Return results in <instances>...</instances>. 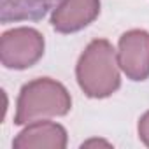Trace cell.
I'll list each match as a JSON object with an SVG mask.
<instances>
[{
  "label": "cell",
  "mask_w": 149,
  "mask_h": 149,
  "mask_svg": "<svg viewBox=\"0 0 149 149\" xmlns=\"http://www.w3.org/2000/svg\"><path fill=\"white\" fill-rule=\"evenodd\" d=\"M118 51L107 39L91 40L76 65L79 88L90 98H107L121 86Z\"/></svg>",
  "instance_id": "cell-1"
},
{
  "label": "cell",
  "mask_w": 149,
  "mask_h": 149,
  "mask_svg": "<svg viewBox=\"0 0 149 149\" xmlns=\"http://www.w3.org/2000/svg\"><path fill=\"white\" fill-rule=\"evenodd\" d=\"M100 14V0H61L53 11L51 26L60 33H76Z\"/></svg>",
  "instance_id": "cell-5"
},
{
  "label": "cell",
  "mask_w": 149,
  "mask_h": 149,
  "mask_svg": "<svg viewBox=\"0 0 149 149\" xmlns=\"http://www.w3.org/2000/svg\"><path fill=\"white\" fill-rule=\"evenodd\" d=\"M61 0H0V21H40Z\"/></svg>",
  "instance_id": "cell-7"
},
{
  "label": "cell",
  "mask_w": 149,
  "mask_h": 149,
  "mask_svg": "<svg viewBox=\"0 0 149 149\" xmlns=\"http://www.w3.org/2000/svg\"><path fill=\"white\" fill-rule=\"evenodd\" d=\"M44 46V37L35 28H13L0 37V60L6 68L25 70L42 58Z\"/></svg>",
  "instance_id": "cell-3"
},
{
  "label": "cell",
  "mask_w": 149,
  "mask_h": 149,
  "mask_svg": "<svg viewBox=\"0 0 149 149\" xmlns=\"http://www.w3.org/2000/svg\"><path fill=\"white\" fill-rule=\"evenodd\" d=\"M118 63L132 81L149 77V33L146 30H130L119 37Z\"/></svg>",
  "instance_id": "cell-4"
},
{
  "label": "cell",
  "mask_w": 149,
  "mask_h": 149,
  "mask_svg": "<svg viewBox=\"0 0 149 149\" xmlns=\"http://www.w3.org/2000/svg\"><path fill=\"white\" fill-rule=\"evenodd\" d=\"M90 146H105V147H111L109 142H104V140H88L83 144V147H90Z\"/></svg>",
  "instance_id": "cell-9"
},
{
  "label": "cell",
  "mask_w": 149,
  "mask_h": 149,
  "mask_svg": "<svg viewBox=\"0 0 149 149\" xmlns=\"http://www.w3.org/2000/svg\"><path fill=\"white\" fill-rule=\"evenodd\" d=\"M70 109L72 98L67 88L51 77H39L21 88L16 102L14 125H28L46 118L65 116Z\"/></svg>",
  "instance_id": "cell-2"
},
{
  "label": "cell",
  "mask_w": 149,
  "mask_h": 149,
  "mask_svg": "<svg viewBox=\"0 0 149 149\" xmlns=\"http://www.w3.org/2000/svg\"><path fill=\"white\" fill-rule=\"evenodd\" d=\"M139 139L149 147V111L139 119Z\"/></svg>",
  "instance_id": "cell-8"
},
{
  "label": "cell",
  "mask_w": 149,
  "mask_h": 149,
  "mask_svg": "<svg viewBox=\"0 0 149 149\" xmlns=\"http://www.w3.org/2000/svg\"><path fill=\"white\" fill-rule=\"evenodd\" d=\"M67 146V130L53 121L39 119L28 123L13 140L14 149H63Z\"/></svg>",
  "instance_id": "cell-6"
}]
</instances>
